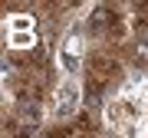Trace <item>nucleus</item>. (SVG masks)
<instances>
[{"label": "nucleus", "instance_id": "39448f33", "mask_svg": "<svg viewBox=\"0 0 148 138\" xmlns=\"http://www.w3.org/2000/svg\"><path fill=\"white\" fill-rule=\"evenodd\" d=\"M73 138H95V135H89V132H76Z\"/></svg>", "mask_w": 148, "mask_h": 138}, {"label": "nucleus", "instance_id": "f03ea898", "mask_svg": "<svg viewBox=\"0 0 148 138\" xmlns=\"http://www.w3.org/2000/svg\"><path fill=\"white\" fill-rule=\"evenodd\" d=\"M125 122H128V102L119 99V96H112L106 102V109H102V115H99V125L106 128V132H122Z\"/></svg>", "mask_w": 148, "mask_h": 138}, {"label": "nucleus", "instance_id": "423d86ee", "mask_svg": "<svg viewBox=\"0 0 148 138\" xmlns=\"http://www.w3.org/2000/svg\"><path fill=\"white\" fill-rule=\"evenodd\" d=\"M102 138H122V132H106Z\"/></svg>", "mask_w": 148, "mask_h": 138}, {"label": "nucleus", "instance_id": "7ed1b4c3", "mask_svg": "<svg viewBox=\"0 0 148 138\" xmlns=\"http://www.w3.org/2000/svg\"><path fill=\"white\" fill-rule=\"evenodd\" d=\"M3 23H7V33H36L40 16L33 10H13V13H7Z\"/></svg>", "mask_w": 148, "mask_h": 138}, {"label": "nucleus", "instance_id": "f257e3e1", "mask_svg": "<svg viewBox=\"0 0 148 138\" xmlns=\"http://www.w3.org/2000/svg\"><path fill=\"white\" fill-rule=\"evenodd\" d=\"M86 105V89L79 79H59L53 85V96L46 99V109H49V122H59L66 125L69 118H76Z\"/></svg>", "mask_w": 148, "mask_h": 138}, {"label": "nucleus", "instance_id": "20e7f679", "mask_svg": "<svg viewBox=\"0 0 148 138\" xmlns=\"http://www.w3.org/2000/svg\"><path fill=\"white\" fill-rule=\"evenodd\" d=\"M7 49L10 53H33V49H40V36L36 33H7Z\"/></svg>", "mask_w": 148, "mask_h": 138}, {"label": "nucleus", "instance_id": "0eeeda50", "mask_svg": "<svg viewBox=\"0 0 148 138\" xmlns=\"http://www.w3.org/2000/svg\"><path fill=\"white\" fill-rule=\"evenodd\" d=\"M145 59H148V43H145Z\"/></svg>", "mask_w": 148, "mask_h": 138}]
</instances>
